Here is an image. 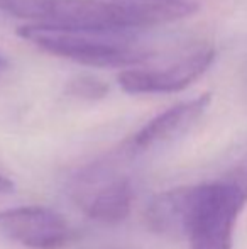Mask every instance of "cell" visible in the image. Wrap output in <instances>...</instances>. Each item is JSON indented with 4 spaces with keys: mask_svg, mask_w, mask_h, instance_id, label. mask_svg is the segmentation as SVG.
<instances>
[{
    "mask_svg": "<svg viewBox=\"0 0 247 249\" xmlns=\"http://www.w3.org/2000/svg\"><path fill=\"white\" fill-rule=\"evenodd\" d=\"M14 190V183L9 180V178L2 177L0 175V194H9V192Z\"/></svg>",
    "mask_w": 247,
    "mask_h": 249,
    "instance_id": "10",
    "label": "cell"
},
{
    "mask_svg": "<svg viewBox=\"0 0 247 249\" xmlns=\"http://www.w3.org/2000/svg\"><path fill=\"white\" fill-rule=\"evenodd\" d=\"M190 187H178L156 195L146 209V224L156 234L171 239L186 237Z\"/></svg>",
    "mask_w": 247,
    "mask_h": 249,
    "instance_id": "8",
    "label": "cell"
},
{
    "mask_svg": "<svg viewBox=\"0 0 247 249\" xmlns=\"http://www.w3.org/2000/svg\"><path fill=\"white\" fill-rule=\"evenodd\" d=\"M71 195L83 212L97 222L119 224L131 213V180L109 163H99L83 170L73 183Z\"/></svg>",
    "mask_w": 247,
    "mask_h": 249,
    "instance_id": "5",
    "label": "cell"
},
{
    "mask_svg": "<svg viewBox=\"0 0 247 249\" xmlns=\"http://www.w3.org/2000/svg\"><path fill=\"white\" fill-rule=\"evenodd\" d=\"M2 66H3V58L0 56V68H2Z\"/></svg>",
    "mask_w": 247,
    "mask_h": 249,
    "instance_id": "12",
    "label": "cell"
},
{
    "mask_svg": "<svg viewBox=\"0 0 247 249\" xmlns=\"http://www.w3.org/2000/svg\"><path fill=\"white\" fill-rule=\"evenodd\" d=\"M247 203V158L222 180L191 185L186 239L190 249H232L234 229Z\"/></svg>",
    "mask_w": 247,
    "mask_h": 249,
    "instance_id": "3",
    "label": "cell"
},
{
    "mask_svg": "<svg viewBox=\"0 0 247 249\" xmlns=\"http://www.w3.org/2000/svg\"><path fill=\"white\" fill-rule=\"evenodd\" d=\"M134 2H161V0H134Z\"/></svg>",
    "mask_w": 247,
    "mask_h": 249,
    "instance_id": "11",
    "label": "cell"
},
{
    "mask_svg": "<svg viewBox=\"0 0 247 249\" xmlns=\"http://www.w3.org/2000/svg\"><path fill=\"white\" fill-rule=\"evenodd\" d=\"M3 14L33 24L93 31H141L190 17L193 0H2Z\"/></svg>",
    "mask_w": 247,
    "mask_h": 249,
    "instance_id": "1",
    "label": "cell"
},
{
    "mask_svg": "<svg viewBox=\"0 0 247 249\" xmlns=\"http://www.w3.org/2000/svg\"><path fill=\"white\" fill-rule=\"evenodd\" d=\"M212 102L210 93L191 99L181 104L169 107L168 110L161 112L154 119L144 124L124 146V151L129 154H139L144 151L159 148L163 144L176 141L185 136L207 112Z\"/></svg>",
    "mask_w": 247,
    "mask_h": 249,
    "instance_id": "7",
    "label": "cell"
},
{
    "mask_svg": "<svg viewBox=\"0 0 247 249\" xmlns=\"http://www.w3.org/2000/svg\"><path fill=\"white\" fill-rule=\"evenodd\" d=\"M66 93L76 99L85 100H99L109 93V85L99 76L93 75H78L68 82Z\"/></svg>",
    "mask_w": 247,
    "mask_h": 249,
    "instance_id": "9",
    "label": "cell"
},
{
    "mask_svg": "<svg viewBox=\"0 0 247 249\" xmlns=\"http://www.w3.org/2000/svg\"><path fill=\"white\" fill-rule=\"evenodd\" d=\"M17 34L44 53L97 68H132L154 54L137 31L69 29L29 22Z\"/></svg>",
    "mask_w": 247,
    "mask_h": 249,
    "instance_id": "2",
    "label": "cell"
},
{
    "mask_svg": "<svg viewBox=\"0 0 247 249\" xmlns=\"http://www.w3.org/2000/svg\"><path fill=\"white\" fill-rule=\"evenodd\" d=\"M217 51L208 43H195L183 50L175 59L156 68H129L117 75L124 92L132 95L142 93H173L197 82L215 61Z\"/></svg>",
    "mask_w": 247,
    "mask_h": 249,
    "instance_id": "4",
    "label": "cell"
},
{
    "mask_svg": "<svg viewBox=\"0 0 247 249\" xmlns=\"http://www.w3.org/2000/svg\"><path fill=\"white\" fill-rule=\"evenodd\" d=\"M0 14H3V10H2V0H0Z\"/></svg>",
    "mask_w": 247,
    "mask_h": 249,
    "instance_id": "13",
    "label": "cell"
},
{
    "mask_svg": "<svg viewBox=\"0 0 247 249\" xmlns=\"http://www.w3.org/2000/svg\"><path fill=\"white\" fill-rule=\"evenodd\" d=\"M0 234L29 249H61L69 243L73 231L56 210L27 205L0 212Z\"/></svg>",
    "mask_w": 247,
    "mask_h": 249,
    "instance_id": "6",
    "label": "cell"
}]
</instances>
